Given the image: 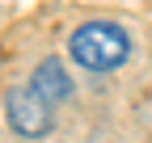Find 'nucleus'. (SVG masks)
<instances>
[{"instance_id": "nucleus-1", "label": "nucleus", "mask_w": 152, "mask_h": 143, "mask_svg": "<svg viewBox=\"0 0 152 143\" xmlns=\"http://www.w3.org/2000/svg\"><path fill=\"white\" fill-rule=\"evenodd\" d=\"M68 55H72V63H80L85 72H114V67L127 63L131 38H127V30L114 25V21H85L80 30H72Z\"/></svg>"}, {"instance_id": "nucleus-2", "label": "nucleus", "mask_w": 152, "mask_h": 143, "mask_svg": "<svg viewBox=\"0 0 152 143\" xmlns=\"http://www.w3.org/2000/svg\"><path fill=\"white\" fill-rule=\"evenodd\" d=\"M55 122V105L38 93L34 84H21L9 93V126L21 139H42Z\"/></svg>"}, {"instance_id": "nucleus-3", "label": "nucleus", "mask_w": 152, "mask_h": 143, "mask_svg": "<svg viewBox=\"0 0 152 143\" xmlns=\"http://www.w3.org/2000/svg\"><path fill=\"white\" fill-rule=\"evenodd\" d=\"M30 84H34V88H38V93H42L51 105H64V101L72 97V76L64 72V63H59V59H42V63L34 67Z\"/></svg>"}]
</instances>
